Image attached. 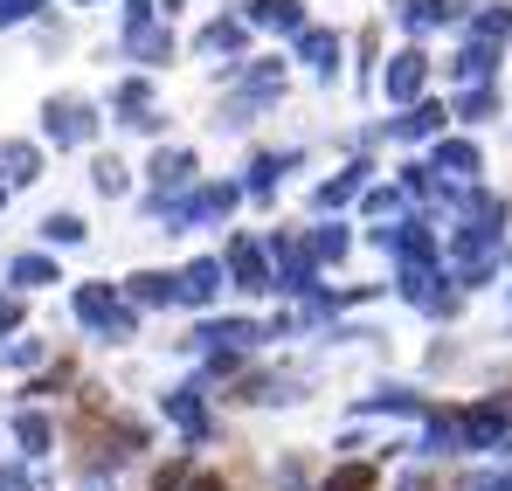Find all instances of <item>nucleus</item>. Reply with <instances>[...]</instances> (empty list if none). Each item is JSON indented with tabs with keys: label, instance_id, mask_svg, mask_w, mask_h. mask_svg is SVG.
<instances>
[{
	"label": "nucleus",
	"instance_id": "5",
	"mask_svg": "<svg viewBox=\"0 0 512 491\" xmlns=\"http://www.w3.org/2000/svg\"><path fill=\"white\" fill-rule=\"evenodd\" d=\"M14 443H21V450H28V457H42V450H49V415H14Z\"/></svg>",
	"mask_w": 512,
	"mask_h": 491
},
{
	"label": "nucleus",
	"instance_id": "7",
	"mask_svg": "<svg viewBox=\"0 0 512 491\" xmlns=\"http://www.w3.org/2000/svg\"><path fill=\"white\" fill-rule=\"evenodd\" d=\"M132 298H139V305H167V298H180V284L146 270V277H132Z\"/></svg>",
	"mask_w": 512,
	"mask_h": 491
},
{
	"label": "nucleus",
	"instance_id": "21",
	"mask_svg": "<svg viewBox=\"0 0 512 491\" xmlns=\"http://www.w3.org/2000/svg\"><path fill=\"white\" fill-rule=\"evenodd\" d=\"M0 491H14V471H0Z\"/></svg>",
	"mask_w": 512,
	"mask_h": 491
},
{
	"label": "nucleus",
	"instance_id": "3",
	"mask_svg": "<svg viewBox=\"0 0 512 491\" xmlns=\"http://www.w3.org/2000/svg\"><path fill=\"white\" fill-rule=\"evenodd\" d=\"M35 166H42V153H35V146L7 139V146H0V187H28V180H35Z\"/></svg>",
	"mask_w": 512,
	"mask_h": 491
},
{
	"label": "nucleus",
	"instance_id": "2",
	"mask_svg": "<svg viewBox=\"0 0 512 491\" xmlns=\"http://www.w3.org/2000/svg\"><path fill=\"white\" fill-rule=\"evenodd\" d=\"M42 118H49V139H56V146H84L90 132H97V118H90L84 104H70V97H63V104H49Z\"/></svg>",
	"mask_w": 512,
	"mask_h": 491
},
{
	"label": "nucleus",
	"instance_id": "10",
	"mask_svg": "<svg viewBox=\"0 0 512 491\" xmlns=\"http://www.w3.org/2000/svg\"><path fill=\"white\" fill-rule=\"evenodd\" d=\"M42 236H49V243H84V222H77V215H49Z\"/></svg>",
	"mask_w": 512,
	"mask_h": 491
},
{
	"label": "nucleus",
	"instance_id": "13",
	"mask_svg": "<svg viewBox=\"0 0 512 491\" xmlns=\"http://www.w3.org/2000/svg\"><path fill=\"white\" fill-rule=\"evenodd\" d=\"M326 491H374V471H367V464H346V471H333Z\"/></svg>",
	"mask_w": 512,
	"mask_h": 491
},
{
	"label": "nucleus",
	"instance_id": "20",
	"mask_svg": "<svg viewBox=\"0 0 512 491\" xmlns=\"http://www.w3.org/2000/svg\"><path fill=\"white\" fill-rule=\"evenodd\" d=\"M187 491H222V478H194V485H187Z\"/></svg>",
	"mask_w": 512,
	"mask_h": 491
},
{
	"label": "nucleus",
	"instance_id": "14",
	"mask_svg": "<svg viewBox=\"0 0 512 491\" xmlns=\"http://www.w3.org/2000/svg\"><path fill=\"white\" fill-rule=\"evenodd\" d=\"M256 14L277 21V28H291V21H298V0H256Z\"/></svg>",
	"mask_w": 512,
	"mask_h": 491
},
{
	"label": "nucleus",
	"instance_id": "15",
	"mask_svg": "<svg viewBox=\"0 0 512 491\" xmlns=\"http://www.w3.org/2000/svg\"><path fill=\"white\" fill-rule=\"evenodd\" d=\"M97 194H125V166H118V160L97 166Z\"/></svg>",
	"mask_w": 512,
	"mask_h": 491
},
{
	"label": "nucleus",
	"instance_id": "16",
	"mask_svg": "<svg viewBox=\"0 0 512 491\" xmlns=\"http://www.w3.org/2000/svg\"><path fill=\"white\" fill-rule=\"evenodd\" d=\"M42 0H0V28H14V21H28Z\"/></svg>",
	"mask_w": 512,
	"mask_h": 491
},
{
	"label": "nucleus",
	"instance_id": "12",
	"mask_svg": "<svg viewBox=\"0 0 512 491\" xmlns=\"http://www.w3.org/2000/svg\"><path fill=\"white\" fill-rule=\"evenodd\" d=\"M153 173H160V187H180L194 166H187V153H160V160H153Z\"/></svg>",
	"mask_w": 512,
	"mask_h": 491
},
{
	"label": "nucleus",
	"instance_id": "19",
	"mask_svg": "<svg viewBox=\"0 0 512 491\" xmlns=\"http://www.w3.org/2000/svg\"><path fill=\"white\" fill-rule=\"evenodd\" d=\"M21 326V298H14V291H0V332H14Z\"/></svg>",
	"mask_w": 512,
	"mask_h": 491
},
{
	"label": "nucleus",
	"instance_id": "4",
	"mask_svg": "<svg viewBox=\"0 0 512 491\" xmlns=\"http://www.w3.org/2000/svg\"><path fill=\"white\" fill-rule=\"evenodd\" d=\"M7 277H14V284H21V291H35V284H63V277H56V263H49V256H14V270H7Z\"/></svg>",
	"mask_w": 512,
	"mask_h": 491
},
{
	"label": "nucleus",
	"instance_id": "6",
	"mask_svg": "<svg viewBox=\"0 0 512 491\" xmlns=\"http://www.w3.org/2000/svg\"><path fill=\"white\" fill-rule=\"evenodd\" d=\"M215 284H222V263H194V270L180 277V298L201 305V298H215Z\"/></svg>",
	"mask_w": 512,
	"mask_h": 491
},
{
	"label": "nucleus",
	"instance_id": "11",
	"mask_svg": "<svg viewBox=\"0 0 512 491\" xmlns=\"http://www.w3.org/2000/svg\"><path fill=\"white\" fill-rule=\"evenodd\" d=\"M0 360H7V367H35V360H42V339H7Z\"/></svg>",
	"mask_w": 512,
	"mask_h": 491
},
{
	"label": "nucleus",
	"instance_id": "17",
	"mask_svg": "<svg viewBox=\"0 0 512 491\" xmlns=\"http://www.w3.org/2000/svg\"><path fill=\"white\" fill-rule=\"evenodd\" d=\"M236 270H243V284H250V291L263 284V263H256V249H236Z\"/></svg>",
	"mask_w": 512,
	"mask_h": 491
},
{
	"label": "nucleus",
	"instance_id": "9",
	"mask_svg": "<svg viewBox=\"0 0 512 491\" xmlns=\"http://www.w3.org/2000/svg\"><path fill=\"white\" fill-rule=\"evenodd\" d=\"M416 83H423V56H395V70H388V90H395V97H409Z\"/></svg>",
	"mask_w": 512,
	"mask_h": 491
},
{
	"label": "nucleus",
	"instance_id": "18",
	"mask_svg": "<svg viewBox=\"0 0 512 491\" xmlns=\"http://www.w3.org/2000/svg\"><path fill=\"white\" fill-rule=\"evenodd\" d=\"M305 56H312L319 70H333V42H326V35H305Z\"/></svg>",
	"mask_w": 512,
	"mask_h": 491
},
{
	"label": "nucleus",
	"instance_id": "8",
	"mask_svg": "<svg viewBox=\"0 0 512 491\" xmlns=\"http://www.w3.org/2000/svg\"><path fill=\"white\" fill-rule=\"evenodd\" d=\"M167 415L187 429V436H201V402H194V388H180V395H167Z\"/></svg>",
	"mask_w": 512,
	"mask_h": 491
},
{
	"label": "nucleus",
	"instance_id": "1",
	"mask_svg": "<svg viewBox=\"0 0 512 491\" xmlns=\"http://www.w3.org/2000/svg\"><path fill=\"white\" fill-rule=\"evenodd\" d=\"M77 319L97 332H111V339H125L132 332V312L118 305V291H104V284H77Z\"/></svg>",
	"mask_w": 512,
	"mask_h": 491
}]
</instances>
